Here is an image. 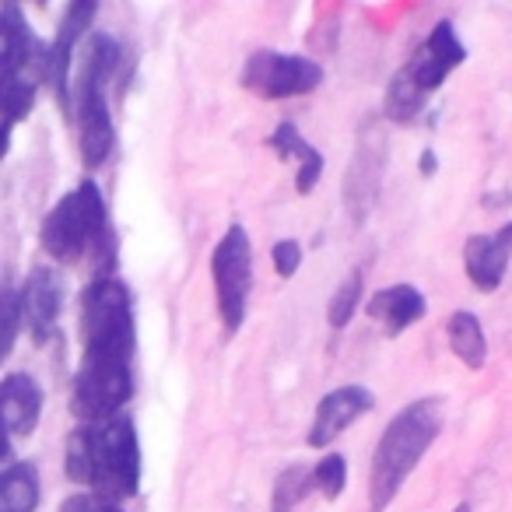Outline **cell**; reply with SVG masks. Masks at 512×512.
Segmentation results:
<instances>
[{
    "instance_id": "cell-1",
    "label": "cell",
    "mask_w": 512,
    "mask_h": 512,
    "mask_svg": "<svg viewBox=\"0 0 512 512\" xmlns=\"http://www.w3.org/2000/svg\"><path fill=\"white\" fill-rule=\"evenodd\" d=\"M81 365L74 376V414L102 421L134 397V302L116 278H95L81 295Z\"/></svg>"
},
{
    "instance_id": "cell-2",
    "label": "cell",
    "mask_w": 512,
    "mask_h": 512,
    "mask_svg": "<svg viewBox=\"0 0 512 512\" xmlns=\"http://www.w3.org/2000/svg\"><path fill=\"white\" fill-rule=\"evenodd\" d=\"M64 470L88 495L109 505H120L141 488V442L127 414L102 421H85L67 439Z\"/></svg>"
},
{
    "instance_id": "cell-3",
    "label": "cell",
    "mask_w": 512,
    "mask_h": 512,
    "mask_svg": "<svg viewBox=\"0 0 512 512\" xmlns=\"http://www.w3.org/2000/svg\"><path fill=\"white\" fill-rule=\"evenodd\" d=\"M442 432V400L421 397L393 414V421L383 428V439L376 442L369 467V505L372 512H383L397 498L404 481L414 474L421 456L432 449V442Z\"/></svg>"
},
{
    "instance_id": "cell-4",
    "label": "cell",
    "mask_w": 512,
    "mask_h": 512,
    "mask_svg": "<svg viewBox=\"0 0 512 512\" xmlns=\"http://www.w3.org/2000/svg\"><path fill=\"white\" fill-rule=\"evenodd\" d=\"M120 60V43L113 36H106V32L88 36V43L81 46L78 74L71 81V113L78 120V148L88 169H99L113 155L116 130L113 116H109L106 88L120 71Z\"/></svg>"
},
{
    "instance_id": "cell-5",
    "label": "cell",
    "mask_w": 512,
    "mask_h": 512,
    "mask_svg": "<svg viewBox=\"0 0 512 512\" xmlns=\"http://www.w3.org/2000/svg\"><path fill=\"white\" fill-rule=\"evenodd\" d=\"M39 239L57 264H78L85 253H99V249L113 256V232H109L106 200L99 186L85 179L67 197H60L57 207L46 214Z\"/></svg>"
},
{
    "instance_id": "cell-6",
    "label": "cell",
    "mask_w": 512,
    "mask_h": 512,
    "mask_svg": "<svg viewBox=\"0 0 512 512\" xmlns=\"http://www.w3.org/2000/svg\"><path fill=\"white\" fill-rule=\"evenodd\" d=\"M211 281L221 327L225 334H235L246 323L249 288H253V246H249V232L242 225H228L221 242L214 246Z\"/></svg>"
},
{
    "instance_id": "cell-7",
    "label": "cell",
    "mask_w": 512,
    "mask_h": 512,
    "mask_svg": "<svg viewBox=\"0 0 512 512\" xmlns=\"http://www.w3.org/2000/svg\"><path fill=\"white\" fill-rule=\"evenodd\" d=\"M320 85H323V67L309 57H295V53L260 50L242 67V88H249L253 95L271 102L309 95Z\"/></svg>"
},
{
    "instance_id": "cell-8",
    "label": "cell",
    "mask_w": 512,
    "mask_h": 512,
    "mask_svg": "<svg viewBox=\"0 0 512 512\" xmlns=\"http://www.w3.org/2000/svg\"><path fill=\"white\" fill-rule=\"evenodd\" d=\"M463 60H467V50H463L453 22H449V18H442V22L428 32L425 43L414 50V57L400 67V74H404V78L428 99L432 92H439L442 81L449 78V71H456Z\"/></svg>"
},
{
    "instance_id": "cell-9",
    "label": "cell",
    "mask_w": 512,
    "mask_h": 512,
    "mask_svg": "<svg viewBox=\"0 0 512 512\" xmlns=\"http://www.w3.org/2000/svg\"><path fill=\"white\" fill-rule=\"evenodd\" d=\"M95 15H99V4L92 0H78L71 4L60 22V32L53 39V46H46V67H43V81L57 92L64 113H71V60H74V46L81 43L88 29H92Z\"/></svg>"
},
{
    "instance_id": "cell-10",
    "label": "cell",
    "mask_w": 512,
    "mask_h": 512,
    "mask_svg": "<svg viewBox=\"0 0 512 512\" xmlns=\"http://www.w3.org/2000/svg\"><path fill=\"white\" fill-rule=\"evenodd\" d=\"M376 407V393L365 390V386H337L330 390L327 397L316 404V414H313V425H309V435L306 442L313 449H323L330 442H337V435L348 432L355 421H362L365 414Z\"/></svg>"
},
{
    "instance_id": "cell-11",
    "label": "cell",
    "mask_w": 512,
    "mask_h": 512,
    "mask_svg": "<svg viewBox=\"0 0 512 512\" xmlns=\"http://www.w3.org/2000/svg\"><path fill=\"white\" fill-rule=\"evenodd\" d=\"M512 260V221H505L495 232L470 235L467 246H463V271H467L470 285L477 292H495L505 281Z\"/></svg>"
},
{
    "instance_id": "cell-12",
    "label": "cell",
    "mask_w": 512,
    "mask_h": 512,
    "mask_svg": "<svg viewBox=\"0 0 512 512\" xmlns=\"http://www.w3.org/2000/svg\"><path fill=\"white\" fill-rule=\"evenodd\" d=\"M18 306H22V323L29 327L32 341H50L60 309H64V278L53 267H36L18 295Z\"/></svg>"
},
{
    "instance_id": "cell-13",
    "label": "cell",
    "mask_w": 512,
    "mask_h": 512,
    "mask_svg": "<svg viewBox=\"0 0 512 512\" xmlns=\"http://www.w3.org/2000/svg\"><path fill=\"white\" fill-rule=\"evenodd\" d=\"M46 67V46L29 29L18 4L0 8V74H25Z\"/></svg>"
},
{
    "instance_id": "cell-14",
    "label": "cell",
    "mask_w": 512,
    "mask_h": 512,
    "mask_svg": "<svg viewBox=\"0 0 512 512\" xmlns=\"http://www.w3.org/2000/svg\"><path fill=\"white\" fill-rule=\"evenodd\" d=\"M365 313H369V320L379 323L386 334L397 337L428 313V302L414 285H390V288H379V292L365 302Z\"/></svg>"
},
{
    "instance_id": "cell-15",
    "label": "cell",
    "mask_w": 512,
    "mask_h": 512,
    "mask_svg": "<svg viewBox=\"0 0 512 512\" xmlns=\"http://www.w3.org/2000/svg\"><path fill=\"white\" fill-rule=\"evenodd\" d=\"M43 414V390L32 376H8L0 383V428L8 435H29Z\"/></svg>"
},
{
    "instance_id": "cell-16",
    "label": "cell",
    "mask_w": 512,
    "mask_h": 512,
    "mask_svg": "<svg viewBox=\"0 0 512 512\" xmlns=\"http://www.w3.org/2000/svg\"><path fill=\"white\" fill-rule=\"evenodd\" d=\"M267 144H271L274 151H278L285 162H295L299 169H295V190L306 197V193H313V186L320 183L323 176V155L313 148V144L306 141V137L299 134V127L295 123H278V130H274L271 137H267Z\"/></svg>"
},
{
    "instance_id": "cell-17",
    "label": "cell",
    "mask_w": 512,
    "mask_h": 512,
    "mask_svg": "<svg viewBox=\"0 0 512 512\" xmlns=\"http://www.w3.org/2000/svg\"><path fill=\"white\" fill-rule=\"evenodd\" d=\"M376 144H383V137H376V141L362 137L355 165H351V172L344 176V197L355 207L358 221L365 218V211L372 207V197H376V190H379L376 183H379V165H383V148L376 151Z\"/></svg>"
},
{
    "instance_id": "cell-18",
    "label": "cell",
    "mask_w": 512,
    "mask_h": 512,
    "mask_svg": "<svg viewBox=\"0 0 512 512\" xmlns=\"http://www.w3.org/2000/svg\"><path fill=\"white\" fill-rule=\"evenodd\" d=\"M446 337H449V348H453V355L460 358L467 369H484V362H488V334H484L481 320H477L474 313H467V309H460V313H453L446 320Z\"/></svg>"
},
{
    "instance_id": "cell-19",
    "label": "cell",
    "mask_w": 512,
    "mask_h": 512,
    "mask_svg": "<svg viewBox=\"0 0 512 512\" xmlns=\"http://www.w3.org/2000/svg\"><path fill=\"white\" fill-rule=\"evenodd\" d=\"M39 474L32 463H15L0 470V512H36Z\"/></svg>"
},
{
    "instance_id": "cell-20",
    "label": "cell",
    "mask_w": 512,
    "mask_h": 512,
    "mask_svg": "<svg viewBox=\"0 0 512 512\" xmlns=\"http://www.w3.org/2000/svg\"><path fill=\"white\" fill-rule=\"evenodd\" d=\"M365 299V274L362 271H351L348 278L337 285V292L330 295V306H327V323L334 330H344L351 320H355L358 306Z\"/></svg>"
},
{
    "instance_id": "cell-21",
    "label": "cell",
    "mask_w": 512,
    "mask_h": 512,
    "mask_svg": "<svg viewBox=\"0 0 512 512\" xmlns=\"http://www.w3.org/2000/svg\"><path fill=\"white\" fill-rule=\"evenodd\" d=\"M313 488V474H309L302 463H292V467L281 470L278 484H274V502L271 512H295L302 505V498Z\"/></svg>"
},
{
    "instance_id": "cell-22",
    "label": "cell",
    "mask_w": 512,
    "mask_h": 512,
    "mask_svg": "<svg viewBox=\"0 0 512 512\" xmlns=\"http://www.w3.org/2000/svg\"><path fill=\"white\" fill-rule=\"evenodd\" d=\"M18 327H22V306H18V292L11 285V278L0 271V365L15 348Z\"/></svg>"
},
{
    "instance_id": "cell-23",
    "label": "cell",
    "mask_w": 512,
    "mask_h": 512,
    "mask_svg": "<svg viewBox=\"0 0 512 512\" xmlns=\"http://www.w3.org/2000/svg\"><path fill=\"white\" fill-rule=\"evenodd\" d=\"M309 474H313V488L320 491L327 502H334V498H341L344 484H348V460H344L341 453H327Z\"/></svg>"
},
{
    "instance_id": "cell-24",
    "label": "cell",
    "mask_w": 512,
    "mask_h": 512,
    "mask_svg": "<svg viewBox=\"0 0 512 512\" xmlns=\"http://www.w3.org/2000/svg\"><path fill=\"white\" fill-rule=\"evenodd\" d=\"M271 260H274V271H278V278H295L302 267V246L295 239H278L271 246Z\"/></svg>"
},
{
    "instance_id": "cell-25",
    "label": "cell",
    "mask_w": 512,
    "mask_h": 512,
    "mask_svg": "<svg viewBox=\"0 0 512 512\" xmlns=\"http://www.w3.org/2000/svg\"><path fill=\"white\" fill-rule=\"evenodd\" d=\"M113 505L102 502V498L95 495H71L64 505H60V512H109Z\"/></svg>"
},
{
    "instance_id": "cell-26",
    "label": "cell",
    "mask_w": 512,
    "mask_h": 512,
    "mask_svg": "<svg viewBox=\"0 0 512 512\" xmlns=\"http://www.w3.org/2000/svg\"><path fill=\"white\" fill-rule=\"evenodd\" d=\"M421 176H435V169H439V162H435V151H421Z\"/></svg>"
},
{
    "instance_id": "cell-27",
    "label": "cell",
    "mask_w": 512,
    "mask_h": 512,
    "mask_svg": "<svg viewBox=\"0 0 512 512\" xmlns=\"http://www.w3.org/2000/svg\"><path fill=\"white\" fill-rule=\"evenodd\" d=\"M8 453H11V439H8V432L0 428V460H8Z\"/></svg>"
},
{
    "instance_id": "cell-28",
    "label": "cell",
    "mask_w": 512,
    "mask_h": 512,
    "mask_svg": "<svg viewBox=\"0 0 512 512\" xmlns=\"http://www.w3.org/2000/svg\"><path fill=\"white\" fill-rule=\"evenodd\" d=\"M453 512H470V505H467V502H460V505H456Z\"/></svg>"
},
{
    "instance_id": "cell-29",
    "label": "cell",
    "mask_w": 512,
    "mask_h": 512,
    "mask_svg": "<svg viewBox=\"0 0 512 512\" xmlns=\"http://www.w3.org/2000/svg\"><path fill=\"white\" fill-rule=\"evenodd\" d=\"M109 512H123V509H120V505H113V509H109Z\"/></svg>"
}]
</instances>
